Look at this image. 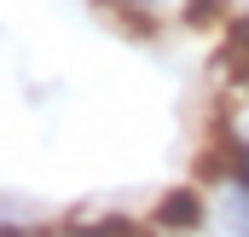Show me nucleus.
I'll return each mask as SVG.
<instances>
[{
    "instance_id": "obj_2",
    "label": "nucleus",
    "mask_w": 249,
    "mask_h": 237,
    "mask_svg": "<svg viewBox=\"0 0 249 237\" xmlns=\"http://www.w3.org/2000/svg\"><path fill=\"white\" fill-rule=\"evenodd\" d=\"M220 12H226V0H191V6H186V17H191V23H203V17H220Z\"/></svg>"
},
{
    "instance_id": "obj_1",
    "label": "nucleus",
    "mask_w": 249,
    "mask_h": 237,
    "mask_svg": "<svg viewBox=\"0 0 249 237\" xmlns=\"http://www.w3.org/2000/svg\"><path fill=\"white\" fill-rule=\"evenodd\" d=\"M157 226H162V232H191V226H203V197H197V191H168L162 208H157Z\"/></svg>"
}]
</instances>
